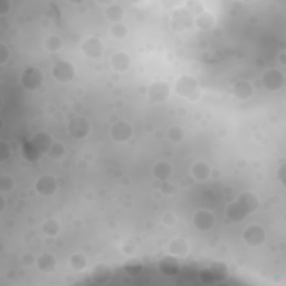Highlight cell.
I'll list each match as a JSON object with an SVG mask.
<instances>
[{"label":"cell","instance_id":"cell-1","mask_svg":"<svg viewBox=\"0 0 286 286\" xmlns=\"http://www.w3.org/2000/svg\"><path fill=\"white\" fill-rule=\"evenodd\" d=\"M176 92L190 102H197L201 97V88L194 76L183 75L176 82Z\"/></svg>","mask_w":286,"mask_h":286},{"label":"cell","instance_id":"cell-2","mask_svg":"<svg viewBox=\"0 0 286 286\" xmlns=\"http://www.w3.org/2000/svg\"><path fill=\"white\" fill-rule=\"evenodd\" d=\"M20 82L25 90L27 91H36L43 85L44 83V74L43 71L36 66H28L24 70Z\"/></svg>","mask_w":286,"mask_h":286},{"label":"cell","instance_id":"cell-3","mask_svg":"<svg viewBox=\"0 0 286 286\" xmlns=\"http://www.w3.org/2000/svg\"><path fill=\"white\" fill-rule=\"evenodd\" d=\"M195 23V19L192 17L189 9L179 8L176 9L173 16H171L170 26L176 33H183L185 29L189 28Z\"/></svg>","mask_w":286,"mask_h":286},{"label":"cell","instance_id":"cell-4","mask_svg":"<svg viewBox=\"0 0 286 286\" xmlns=\"http://www.w3.org/2000/svg\"><path fill=\"white\" fill-rule=\"evenodd\" d=\"M51 75L59 83H70L75 79L76 70L75 66L69 61H60L54 65L51 70Z\"/></svg>","mask_w":286,"mask_h":286},{"label":"cell","instance_id":"cell-5","mask_svg":"<svg viewBox=\"0 0 286 286\" xmlns=\"http://www.w3.org/2000/svg\"><path fill=\"white\" fill-rule=\"evenodd\" d=\"M91 122L85 117H75L69 122L67 131L72 138L82 140L85 139L91 132Z\"/></svg>","mask_w":286,"mask_h":286},{"label":"cell","instance_id":"cell-6","mask_svg":"<svg viewBox=\"0 0 286 286\" xmlns=\"http://www.w3.org/2000/svg\"><path fill=\"white\" fill-rule=\"evenodd\" d=\"M284 73L277 69H269L265 71L262 76V84L267 91H278L284 86Z\"/></svg>","mask_w":286,"mask_h":286},{"label":"cell","instance_id":"cell-7","mask_svg":"<svg viewBox=\"0 0 286 286\" xmlns=\"http://www.w3.org/2000/svg\"><path fill=\"white\" fill-rule=\"evenodd\" d=\"M243 239L248 246L259 247L266 242V232L261 225H251L244 231Z\"/></svg>","mask_w":286,"mask_h":286},{"label":"cell","instance_id":"cell-8","mask_svg":"<svg viewBox=\"0 0 286 286\" xmlns=\"http://www.w3.org/2000/svg\"><path fill=\"white\" fill-rule=\"evenodd\" d=\"M148 95L154 103H163L170 97V86L164 81H155L148 87Z\"/></svg>","mask_w":286,"mask_h":286},{"label":"cell","instance_id":"cell-9","mask_svg":"<svg viewBox=\"0 0 286 286\" xmlns=\"http://www.w3.org/2000/svg\"><path fill=\"white\" fill-rule=\"evenodd\" d=\"M111 137L118 143H126L133 137V129L127 121H118L111 128Z\"/></svg>","mask_w":286,"mask_h":286},{"label":"cell","instance_id":"cell-10","mask_svg":"<svg viewBox=\"0 0 286 286\" xmlns=\"http://www.w3.org/2000/svg\"><path fill=\"white\" fill-rule=\"evenodd\" d=\"M59 188V184L54 176L51 175H43L40 176L35 184V189L40 196L50 197L53 196Z\"/></svg>","mask_w":286,"mask_h":286},{"label":"cell","instance_id":"cell-11","mask_svg":"<svg viewBox=\"0 0 286 286\" xmlns=\"http://www.w3.org/2000/svg\"><path fill=\"white\" fill-rule=\"evenodd\" d=\"M216 218L210 210L200 209L195 212L194 218H192V223L200 232H208L215 226Z\"/></svg>","mask_w":286,"mask_h":286},{"label":"cell","instance_id":"cell-12","mask_svg":"<svg viewBox=\"0 0 286 286\" xmlns=\"http://www.w3.org/2000/svg\"><path fill=\"white\" fill-rule=\"evenodd\" d=\"M158 268L161 273L168 277L176 276L180 272L181 265L179 259L175 255H165L159 261Z\"/></svg>","mask_w":286,"mask_h":286},{"label":"cell","instance_id":"cell-13","mask_svg":"<svg viewBox=\"0 0 286 286\" xmlns=\"http://www.w3.org/2000/svg\"><path fill=\"white\" fill-rule=\"evenodd\" d=\"M91 278L96 284H106L111 280L113 272L110 265L106 263H96L91 268Z\"/></svg>","mask_w":286,"mask_h":286},{"label":"cell","instance_id":"cell-14","mask_svg":"<svg viewBox=\"0 0 286 286\" xmlns=\"http://www.w3.org/2000/svg\"><path fill=\"white\" fill-rule=\"evenodd\" d=\"M82 51L87 59L96 60L104 53V44L100 38L90 37L82 45Z\"/></svg>","mask_w":286,"mask_h":286},{"label":"cell","instance_id":"cell-15","mask_svg":"<svg viewBox=\"0 0 286 286\" xmlns=\"http://www.w3.org/2000/svg\"><path fill=\"white\" fill-rule=\"evenodd\" d=\"M239 205L243 207L247 214H253L256 211L259 207V199L257 195L253 191H244L238 196L236 200Z\"/></svg>","mask_w":286,"mask_h":286},{"label":"cell","instance_id":"cell-16","mask_svg":"<svg viewBox=\"0 0 286 286\" xmlns=\"http://www.w3.org/2000/svg\"><path fill=\"white\" fill-rule=\"evenodd\" d=\"M110 64L114 72H127L131 66V57L126 51H117L111 56Z\"/></svg>","mask_w":286,"mask_h":286},{"label":"cell","instance_id":"cell-17","mask_svg":"<svg viewBox=\"0 0 286 286\" xmlns=\"http://www.w3.org/2000/svg\"><path fill=\"white\" fill-rule=\"evenodd\" d=\"M232 92H233V95L236 98H238L239 101H245L253 96L254 88H253V85L248 81L241 80V81H237L235 84L233 85Z\"/></svg>","mask_w":286,"mask_h":286},{"label":"cell","instance_id":"cell-18","mask_svg":"<svg viewBox=\"0 0 286 286\" xmlns=\"http://www.w3.org/2000/svg\"><path fill=\"white\" fill-rule=\"evenodd\" d=\"M36 148L38 149V151L41 153H48L49 149L53 145L54 141L51 139L50 135L47 132H37L33 135V138L30 139Z\"/></svg>","mask_w":286,"mask_h":286},{"label":"cell","instance_id":"cell-19","mask_svg":"<svg viewBox=\"0 0 286 286\" xmlns=\"http://www.w3.org/2000/svg\"><path fill=\"white\" fill-rule=\"evenodd\" d=\"M226 217L232 222H242L248 216L247 212L243 209V207L237 201H233L226 208Z\"/></svg>","mask_w":286,"mask_h":286},{"label":"cell","instance_id":"cell-20","mask_svg":"<svg viewBox=\"0 0 286 286\" xmlns=\"http://www.w3.org/2000/svg\"><path fill=\"white\" fill-rule=\"evenodd\" d=\"M190 246L185 238H175L169 244V253L177 257H185L189 254Z\"/></svg>","mask_w":286,"mask_h":286},{"label":"cell","instance_id":"cell-21","mask_svg":"<svg viewBox=\"0 0 286 286\" xmlns=\"http://www.w3.org/2000/svg\"><path fill=\"white\" fill-rule=\"evenodd\" d=\"M153 176L160 181H167L174 173V168L171 163L167 161H158L152 168Z\"/></svg>","mask_w":286,"mask_h":286},{"label":"cell","instance_id":"cell-22","mask_svg":"<svg viewBox=\"0 0 286 286\" xmlns=\"http://www.w3.org/2000/svg\"><path fill=\"white\" fill-rule=\"evenodd\" d=\"M36 265H37V268L45 274L53 273L56 269L57 262L56 258L51 254H41L40 256L36 261Z\"/></svg>","mask_w":286,"mask_h":286},{"label":"cell","instance_id":"cell-23","mask_svg":"<svg viewBox=\"0 0 286 286\" xmlns=\"http://www.w3.org/2000/svg\"><path fill=\"white\" fill-rule=\"evenodd\" d=\"M143 262L138 257H131L123 265V270L130 277H137L143 272Z\"/></svg>","mask_w":286,"mask_h":286},{"label":"cell","instance_id":"cell-24","mask_svg":"<svg viewBox=\"0 0 286 286\" xmlns=\"http://www.w3.org/2000/svg\"><path fill=\"white\" fill-rule=\"evenodd\" d=\"M191 175L196 180L205 181L211 175V168L205 161H198L191 168Z\"/></svg>","mask_w":286,"mask_h":286},{"label":"cell","instance_id":"cell-25","mask_svg":"<svg viewBox=\"0 0 286 286\" xmlns=\"http://www.w3.org/2000/svg\"><path fill=\"white\" fill-rule=\"evenodd\" d=\"M210 273L212 275L215 282H221V280L226 279L230 276V268H228L226 263L222 262H215L212 263L209 267Z\"/></svg>","mask_w":286,"mask_h":286},{"label":"cell","instance_id":"cell-26","mask_svg":"<svg viewBox=\"0 0 286 286\" xmlns=\"http://www.w3.org/2000/svg\"><path fill=\"white\" fill-rule=\"evenodd\" d=\"M216 24L215 16L209 12H204L200 15H198V17L195 19V25L197 26V28H199L201 30H209L214 27Z\"/></svg>","mask_w":286,"mask_h":286},{"label":"cell","instance_id":"cell-27","mask_svg":"<svg viewBox=\"0 0 286 286\" xmlns=\"http://www.w3.org/2000/svg\"><path fill=\"white\" fill-rule=\"evenodd\" d=\"M22 155L26 161H29V162H36V161H38L41 158L43 153L39 152L38 149L36 148L32 142L27 141V142H25L22 147Z\"/></svg>","mask_w":286,"mask_h":286},{"label":"cell","instance_id":"cell-28","mask_svg":"<svg viewBox=\"0 0 286 286\" xmlns=\"http://www.w3.org/2000/svg\"><path fill=\"white\" fill-rule=\"evenodd\" d=\"M105 15L110 22L114 24L121 23L124 16H126V10L123 9L122 6H120V5L114 4L105 10Z\"/></svg>","mask_w":286,"mask_h":286},{"label":"cell","instance_id":"cell-29","mask_svg":"<svg viewBox=\"0 0 286 286\" xmlns=\"http://www.w3.org/2000/svg\"><path fill=\"white\" fill-rule=\"evenodd\" d=\"M70 266L75 272H83L87 268V258L81 253L73 254L70 258Z\"/></svg>","mask_w":286,"mask_h":286},{"label":"cell","instance_id":"cell-30","mask_svg":"<svg viewBox=\"0 0 286 286\" xmlns=\"http://www.w3.org/2000/svg\"><path fill=\"white\" fill-rule=\"evenodd\" d=\"M45 48L47 49L50 53H56L59 51L62 47H63V40L57 35H50L44 41Z\"/></svg>","mask_w":286,"mask_h":286},{"label":"cell","instance_id":"cell-31","mask_svg":"<svg viewBox=\"0 0 286 286\" xmlns=\"http://www.w3.org/2000/svg\"><path fill=\"white\" fill-rule=\"evenodd\" d=\"M43 233L49 237H54L61 231L60 222L55 219H47L43 223Z\"/></svg>","mask_w":286,"mask_h":286},{"label":"cell","instance_id":"cell-32","mask_svg":"<svg viewBox=\"0 0 286 286\" xmlns=\"http://www.w3.org/2000/svg\"><path fill=\"white\" fill-rule=\"evenodd\" d=\"M47 154L51 160H61L65 154V147L61 142H54Z\"/></svg>","mask_w":286,"mask_h":286},{"label":"cell","instance_id":"cell-33","mask_svg":"<svg viewBox=\"0 0 286 286\" xmlns=\"http://www.w3.org/2000/svg\"><path fill=\"white\" fill-rule=\"evenodd\" d=\"M111 35L116 39H123L128 36V28L127 26L122 23L113 24L111 27Z\"/></svg>","mask_w":286,"mask_h":286},{"label":"cell","instance_id":"cell-34","mask_svg":"<svg viewBox=\"0 0 286 286\" xmlns=\"http://www.w3.org/2000/svg\"><path fill=\"white\" fill-rule=\"evenodd\" d=\"M15 181L13 177L8 175H3L0 177V191L2 192H9L14 189Z\"/></svg>","mask_w":286,"mask_h":286},{"label":"cell","instance_id":"cell-35","mask_svg":"<svg viewBox=\"0 0 286 286\" xmlns=\"http://www.w3.org/2000/svg\"><path fill=\"white\" fill-rule=\"evenodd\" d=\"M184 137H185L184 130L178 126H175L173 128H170V130L168 131V138L175 143H178L180 141H183Z\"/></svg>","mask_w":286,"mask_h":286},{"label":"cell","instance_id":"cell-36","mask_svg":"<svg viewBox=\"0 0 286 286\" xmlns=\"http://www.w3.org/2000/svg\"><path fill=\"white\" fill-rule=\"evenodd\" d=\"M199 279L201 280V283H204L206 285H211L215 283L214 278H212V275L210 273V270L208 267L202 268L199 272Z\"/></svg>","mask_w":286,"mask_h":286},{"label":"cell","instance_id":"cell-37","mask_svg":"<svg viewBox=\"0 0 286 286\" xmlns=\"http://www.w3.org/2000/svg\"><path fill=\"white\" fill-rule=\"evenodd\" d=\"M36 261H37V259H36L34 255L30 253H25L22 256V258H20V263H22V265L25 267L33 266V265L36 263Z\"/></svg>","mask_w":286,"mask_h":286},{"label":"cell","instance_id":"cell-38","mask_svg":"<svg viewBox=\"0 0 286 286\" xmlns=\"http://www.w3.org/2000/svg\"><path fill=\"white\" fill-rule=\"evenodd\" d=\"M0 161L2 162H5L10 155V147L7 142L2 141V145H0Z\"/></svg>","mask_w":286,"mask_h":286},{"label":"cell","instance_id":"cell-39","mask_svg":"<svg viewBox=\"0 0 286 286\" xmlns=\"http://www.w3.org/2000/svg\"><path fill=\"white\" fill-rule=\"evenodd\" d=\"M9 60V49L4 43L0 44V64L4 65Z\"/></svg>","mask_w":286,"mask_h":286},{"label":"cell","instance_id":"cell-40","mask_svg":"<svg viewBox=\"0 0 286 286\" xmlns=\"http://www.w3.org/2000/svg\"><path fill=\"white\" fill-rule=\"evenodd\" d=\"M162 222L165 226H174L177 222V217L173 212H167L162 218Z\"/></svg>","mask_w":286,"mask_h":286},{"label":"cell","instance_id":"cell-41","mask_svg":"<svg viewBox=\"0 0 286 286\" xmlns=\"http://www.w3.org/2000/svg\"><path fill=\"white\" fill-rule=\"evenodd\" d=\"M122 251L124 254L127 255H132L135 252V245L131 241H127L126 243H123L122 245Z\"/></svg>","mask_w":286,"mask_h":286},{"label":"cell","instance_id":"cell-42","mask_svg":"<svg viewBox=\"0 0 286 286\" xmlns=\"http://www.w3.org/2000/svg\"><path fill=\"white\" fill-rule=\"evenodd\" d=\"M285 173H286V165H285V163H282L279 165L278 170H277V178L280 181V184H282L283 186H285V177H286Z\"/></svg>","mask_w":286,"mask_h":286},{"label":"cell","instance_id":"cell-43","mask_svg":"<svg viewBox=\"0 0 286 286\" xmlns=\"http://www.w3.org/2000/svg\"><path fill=\"white\" fill-rule=\"evenodd\" d=\"M10 10L9 0H0V15H6Z\"/></svg>","mask_w":286,"mask_h":286},{"label":"cell","instance_id":"cell-44","mask_svg":"<svg viewBox=\"0 0 286 286\" xmlns=\"http://www.w3.org/2000/svg\"><path fill=\"white\" fill-rule=\"evenodd\" d=\"M0 201H2V208H0V214H4L5 209H6V200H5L4 196H0Z\"/></svg>","mask_w":286,"mask_h":286},{"label":"cell","instance_id":"cell-45","mask_svg":"<svg viewBox=\"0 0 286 286\" xmlns=\"http://www.w3.org/2000/svg\"><path fill=\"white\" fill-rule=\"evenodd\" d=\"M285 56H286V54H285V51L283 50L282 53L279 54V56H278V61H279V63H280V65H285L286 64V60H285Z\"/></svg>","mask_w":286,"mask_h":286}]
</instances>
